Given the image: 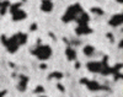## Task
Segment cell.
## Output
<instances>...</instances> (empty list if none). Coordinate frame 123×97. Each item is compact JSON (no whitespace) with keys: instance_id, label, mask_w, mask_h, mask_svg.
<instances>
[{"instance_id":"obj_1","label":"cell","mask_w":123,"mask_h":97,"mask_svg":"<svg viewBox=\"0 0 123 97\" xmlns=\"http://www.w3.org/2000/svg\"><path fill=\"white\" fill-rule=\"evenodd\" d=\"M26 39H27V36L25 33H17L10 38L1 37V42L4 43V46L6 47V49L10 53H15L20 46L26 43Z\"/></svg>"},{"instance_id":"obj_2","label":"cell","mask_w":123,"mask_h":97,"mask_svg":"<svg viewBox=\"0 0 123 97\" xmlns=\"http://www.w3.org/2000/svg\"><path fill=\"white\" fill-rule=\"evenodd\" d=\"M83 12V7H81L80 4H74L68 7L65 15L63 16V21L64 22H69V21H75L79 15Z\"/></svg>"},{"instance_id":"obj_3","label":"cell","mask_w":123,"mask_h":97,"mask_svg":"<svg viewBox=\"0 0 123 97\" xmlns=\"http://www.w3.org/2000/svg\"><path fill=\"white\" fill-rule=\"evenodd\" d=\"M87 68L92 73H100V74H111L112 69L106 64V61H92L87 64Z\"/></svg>"},{"instance_id":"obj_4","label":"cell","mask_w":123,"mask_h":97,"mask_svg":"<svg viewBox=\"0 0 123 97\" xmlns=\"http://www.w3.org/2000/svg\"><path fill=\"white\" fill-rule=\"evenodd\" d=\"M32 54L36 55L39 60H47L50 55H52V49H50V47L47 46V44H41L32 50Z\"/></svg>"},{"instance_id":"obj_5","label":"cell","mask_w":123,"mask_h":97,"mask_svg":"<svg viewBox=\"0 0 123 97\" xmlns=\"http://www.w3.org/2000/svg\"><path fill=\"white\" fill-rule=\"evenodd\" d=\"M11 15H12L14 21L24 20V18H26V16H27L24 10L20 9V4H16V5H12V6H11Z\"/></svg>"},{"instance_id":"obj_6","label":"cell","mask_w":123,"mask_h":97,"mask_svg":"<svg viewBox=\"0 0 123 97\" xmlns=\"http://www.w3.org/2000/svg\"><path fill=\"white\" fill-rule=\"evenodd\" d=\"M110 25L113 27H118L122 25V14H116L111 17L110 20Z\"/></svg>"},{"instance_id":"obj_7","label":"cell","mask_w":123,"mask_h":97,"mask_svg":"<svg viewBox=\"0 0 123 97\" xmlns=\"http://www.w3.org/2000/svg\"><path fill=\"white\" fill-rule=\"evenodd\" d=\"M41 10L44 12H49L53 10V3L50 1V0H42V3H41Z\"/></svg>"},{"instance_id":"obj_8","label":"cell","mask_w":123,"mask_h":97,"mask_svg":"<svg viewBox=\"0 0 123 97\" xmlns=\"http://www.w3.org/2000/svg\"><path fill=\"white\" fill-rule=\"evenodd\" d=\"M91 32H92V30L87 25H79L76 27V33L78 35H89Z\"/></svg>"},{"instance_id":"obj_9","label":"cell","mask_w":123,"mask_h":97,"mask_svg":"<svg viewBox=\"0 0 123 97\" xmlns=\"http://www.w3.org/2000/svg\"><path fill=\"white\" fill-rule=\"evenodd\" d=\"M84 82H86V84H87V86L90 87V90H92V91H97V90H100V89H101L100 84H97L96 81H84Z\"/></svg>"},{"instance_id":"obj_10","label":"cell","mask_w":123,"mask_h":97,"mask_svg":"<svg viewBox=\"0 0 123 97\" xmlns=\"http://www.w3.org/2000/svg\"><path fill=\"white\" fill-rule=\"evenodd\" d=\"M27 82H28V79L26 76H22L21 80H20V85H18V90H21V91H25L26 90V86H27Z\"/></svg>"},{"instance_id":"obj_11","label":"cell","mask_w":123,"mask_h":97,"mask_svg":"<svg viewBox=\"0 0 123 97\" xmlns=\"http://www.w3.org/2000/svg\"><path fill=\"white\" fill-rule=\"evenodd\" d=\"M67 55L69 58V60H75L76 59V53L74 49H71V48H68L67 49Z\"/></svg>"},{"instance_id":"obj_12","label":"cell","mask_w":123,"mask_h":97,"mask_svg":"<svg viewBox=\"0 0 123 97\" xmlns=\"http://www.w3.org/2000/svg\"><path fill=\"white\" fill-rule=\"evenodd\" d=\"M94 52H95V48L92 47V46H86L84 48V53H85L87 57H91L92 54H94Z\"/></svg>"},{"instance_id":"obj_13","label":"cell","mask_w":123,"mask_h":97,"mask_svg":"<svg viewBox=\"0 0 123 97\" xmlns=\"http://www.w3.org/2000/svg\"><path fill=\"white\" fill-rule=\"evenodd\" d=\"M50 78H57V79H62V78H63V74H60V73H53L52 75H50Z\"/></svg>"},{"instance_id":"obj_14","label":"cell","mask_w":123,"mask_h":97,"mask_svg":"<svg viewBox=\"0 0 123 97\" xmlns=\"http://www.w3.org/2000/svg\"><path fill=\"white\" fill-rule=\"evenodd\" d=\"M116 1H118V3H122V1H123V0H116Z\"/></svg>"},{"instance_id":"obj_15","label":"cell","mask_w":123,"mask_h":97,"mask_svg":"<svg viewBox=\"0 0 123 97\" xmlns=\"http://www.w3.org/2000/svg\"><path fill=\"white\" fill-rule=\"evenodd\" d=\"M41 97H42V96H41Z\"/></svg>"}]
</instances>
